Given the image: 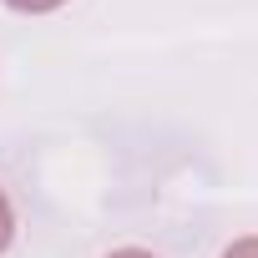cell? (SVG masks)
<instances>
[{"label":"cell","instance_id":"obj_1","mask_svg":"<svg viewBox=\"0 0 258 258\" xmlns=\"http://www.w3.org/2000/svg\"><path fill=\"white\" fill-rule=\"evenodd\" d=\"M11 243H16V208H11L6 187H0V253H6Z\"/></svg>","mask_w":258,"mask_h":258},{"label":"cell","instance_id":"obj_2","mask_svg":"<svg viewBox=\"0 0 258 258\" xmlns=\"http://www.w3.org/2000/svg\"><path fill=\"white\" fill-rule=\"evenodd\" d=\"M11 11H21V16H51V11H61L66 0H6Z\"/></svg>","mask_w":258,"mask_h":258},{"label":"cell","instance_id":"obj_3","mask_svg":"<svg viewBox=\"0 0 258 258\" xmlns=\"http://www.w3.org/2000/svg\"><path fill=\"white\" fill-rule=\"evenodd\" d=\"M223 258H258V233H248V238H233V243L223 248Z\"/></svg>","mask_w":258,"mask_h":258},{"label":"cell","instance_id":"obj_4","mask_svg":"<svg viewBox=\"0 0 258 258\" xmlns=\"http://www.w3.org/2000/svg\"><path fill=\"white\" fill-rule=\"evenodd\" d=\"M106 258H157V253H147V248H116V253H106Z\"/></svg>","mask_w":258,"mask_h":258}]
</instances>
